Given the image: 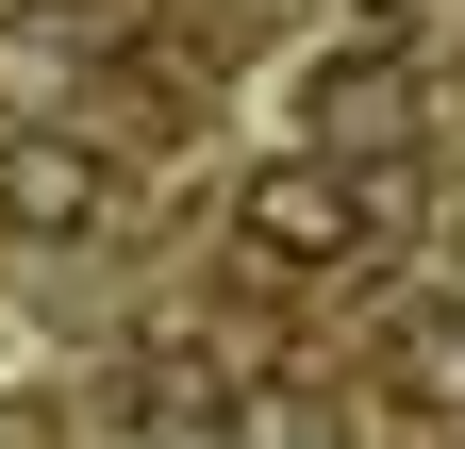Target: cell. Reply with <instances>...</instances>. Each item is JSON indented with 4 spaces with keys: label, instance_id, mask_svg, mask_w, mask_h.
Segmentation results:
<instances>
[{
    "label": "cell",
    "instance_id": "1",
    "mask_svg": "<svg viewBox=\"0 0 465 449\" xmlns=\"http://www.w3.org/2000/svg\"><path fill=\"white\" fill-rule=\"evenodd\" d=\"M232 234H250V266H282V284H349L382 234V200H366V166H332V150H282L232 184Z\"/></svg>",
    "mask_w": 465,
    "mask_h": 449
},
{
    "label": "cell",
    "instance_id": "2",
    "mask_svg": "<svg viewBox=\"0 0 465 449\" xmlns=\"http://www.w3.org/2000/svg\"><path fill=\"white\" fill-rule=\"evenodd\" d=\"M300 134H316L332 166L416 134V67H399V34H349V50H316V67H300Z\"/></svg>",
    "mask_w": 465,
    "mask_h": 449
},
{
    "label": "cell",
    "instance_id": "3",
    "mask_svg": "<svg viewBox=\"0 0 465 449\" xmlns=\"http://www.w3.org/2000/svg\"><path fill=\"white\" fill-rule=\"evenodd\" d=\"M0 234H17V250L100 234V150L84 134H0Z\"/></svg>",
    "mask_w": 465,
    "mask_h": 449
},
{
    "label": "cell",
    "instance_id": "4",
    "mask_svg": "<svg viewBox=\"0 0 465 449\" xmlns=\"http://www.w3.org/2000/svg\"><path fill=\"white\" fill-rule=\"evenodd\" d=\"M382 400L416 416V433H465V300H432V316L382 333Z\"/></svg>",
    "mask_w": 465,
    "mask_h": 449
},
{
    "label": "cell",
    "instance_id": "5",
    "mask_svg": "<svg viewBox=\"0 0 465 449\" xmlns=\"http://www.w3.org/2000/svg\"><path fill=\"white\" fill-rule=\"evenodd\" d=\"M216 449H349V400H332L316 366H266V383L216 400Z\"/></svg>",
    "mask_w": 465,
    "mask_h": 449
},
{
    "label": "cell",
    "instance_id": "6",
    "mask_svg": "<svg viewBox=\"0 0 465 449\" xmlns=\"http://www.w3.org/2000/svg\"><path fill=\"white\" fill-rule=\"evenodd\" d=\"M0 17H17V0H0Z\"/></svg>",
    "mask_w": 465,
    "mask_h": 449
}]
</instances>
